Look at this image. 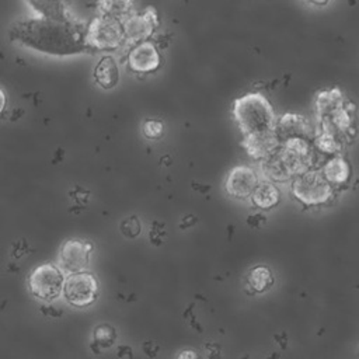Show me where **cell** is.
<instances>
[{
    "label": "cell",
    "instance_id": "6",
    "mask_svg": "<svg viewBox=\"0 0 359 359\" xmlns=\"http://www.w3.org/2000/svg\"><path fill=\"white\" fill-rule=\"evenodd\" d=\"M293 196L302 203L321 205L332 195V185L324 178L320 171H304L294 177L292 184Z\"/></svg>",
    "mask_w": 359,
    "mask_h": 359
},
{
    "label": "cell",
    "instance_id": "21",
    "mask_svg": "<svg viewBox=\"0 0 359 359\" xmlns=\"http://www.w3.org/2000/svg\"><path fill=\"white\" fill-rule=\"evenodd\" d=\"M314 143L324 153H337L341 147V143L325 132H318L314 137Z\"/></svg>",
    "mask_w": 359,
    "mask_h": 359
},
{
    "label": "cell",
    "instance_id": "5",
    "mask_svg": "<svg viewBox=\"0 0 359 359\" xmlns=\"http://www.w3.org/2000/svg\"><path fill=\"white\" fill-rule=\"evenodd\" d=\"M122 22L109 17H94L84 32V42L90 50H112L123 42Z\"/></svg>",
    "mask_w": 359,
    "mask_h": 359
},
{
    "label": "cell",
    "instance_id": "15",
    "mask_svg": "<svg viewBox=\"0 0 359 359\" xmlns=\"http://www.w3.org/2000/svg\"><path fill=\"white\" fill-rule=\"evenodd\" d=\"M27 1L43 18L73 20L69 14L70 0H27Z\"/></svg>",
    "mask_w": 359,
    "mask_h": 359
},
{
    "label": "cell",
    "instance_id": "3",
    "mask_svg": "<svg viewBox=\"0 0 359 359\" xmlns=\"http://www.w3.org/2000/svg\"><path fill=\"white\" fill-rule=\"evenodd\" d=\"M233 116L243 137L275 130L273 108L259 93H247L238 97L233 104Z\"/></svg>",
    "mask_w": 359,
    "mask_h": 359
},
{
    "label": "cell",
    "instance_id": "27",
    "mask_svg": "<svg viewBox=\"0 0 359 359\" xmlns=\"http://www.w3.org/2000/svg\"><path fill=\"white\" fill-rule=\"evenodd\" d=\"M307 3H311V4H317V6H324L327 4L330 0H306Z\"/></svg>",
    "mask_w": 359,
    "mask_h": 359
},
{
    "label": "cell",
    "instance_id": "25",
    "mask_svg": "<svg viewBox=\"0 0 359 359\" xmlns=\"http://www.w3.org/2000/svg\"><path fill=\"white\" fill-rule=\"evenodd\" d=\"M177 359H198V355L194 351H182L178 353Z\"/></svg>",
    "mask_w": 359,
    "mask_h": 359
},
{
    "label": "cell",
    "instance_id": "24",
    "mask_svg": "<svg viewBox=\"0 0 359 359\" xmlns=\"http://www.w3.org/2000/svg\"><path fill=\"white\" fill-rule=\"evenodd\" d=\"M121 230L126 237H136L140 233V222L136 216H130L121 223Z\"/></svg>",
    "mask_w": 359,
    "mask_h": 359
},
{
    "label": "cell",
    "instance_id": "26",
    "mask_svg": "<svg viewBox=\"0 0 359 359\" xmlns=\"http://www.w3.org/2000/svg\"><path fill=\"white\" fill-rule=\"evenodd\" d=\"M4 105H6V95H4V93H3V90L0 88V112L3 111V108H4Z\"/></svg>",
    "mask_w": 359,
    "mask_h": 359
},
{
    "label": "cell",
    "instance_id": "14",
    "mask_svg": "<svg viewBox=\"0 0 359 359\" xmlns=\"http://www.w3.org/2000/svg\"><path fill=\"white\" fill-rule=\"evenodd\" d=\"M279 140L276 137L275 130L272 132H265V133H258V135H251L243 137V146L247 150V153L252 158H259L262 160L266 157L272 150H275L279 146Z\"/></svg>",
    "mask_w": 359,
    "mask_h": 359
},
{
    "label": "cell",
    "instance_id": "9",
    "mask_svg": "<svg viewBox=\"0 0 359 359\" xmlns=\"http://www.w3.org/2000/svg\"><path fill=\"white\" fill-rule=\"evenodd\" d=\"M91 243L80 238L66 240L59 251V268L69 273L84 271L90 264Z\"/></svg>",
    "mask_w": 359,
    "mask_h": 359
},
{
    "label": "cell",
    "instance_id": "4",
    "mask_svg": "<svg viewBox=\"0 0 359 359\" xmlns=\"http://www.w3.org/2000/svg\"><path fill=\"white\" fill-rule=\"evenodd\" d=\"M316 109L321 123L320 132L331 135L341 143V137L348 135L352 121L341 91L338 88H331L318 93L316 98Z\"/></svg>",
    "mask_w": 359,
    "mask_h": 359
},
{
    "label": "cell",
    "instance_id": "16",
    "mask_svg": "<svg viewBox=\"0 0 359 359\" xmlns=\"http://www.w3.org/2000/svg\"><path fill=\"white\" fill-rule=\"evenodd\" d=\"M254 206L259 209H271L279 203L280 194L276 185L271 181L258 182L254 188L252 194L250 195Z\"/></svg>",
    "mask_w": 359,
    "mask_h": 359
},
{
    "label": "cell",
    "instance_id": "23",
    "mask_svg": "<svg viewBox=\"0 0 359 359\" xmlns=\"http://www.w3.org/2000/svg\"><path fill=\"white\" fill-rule=\"evenodd\" d=\"M94 338L101 345H109L115 339V331L108 325H98L94 331Z\"/></svg>",
    "mask_w": 359,
    "mask_h": 359
},
{
    "label": "cell",
    "instance_id": "20",
    "mask_svg": "<svg viewBox=\"0 0 359 359\" xmlns=\"http://www.w3.org/2000/svg\"><path fill=\"white\" fill-rule=\"evenodd\" d=\"M247 283L250 289L255 293H262L269 289L273 283V275L271 269L265 265L254 266L247 275Z\"/></svg>",
    "mask_w": 359,
    "mask_h": 359
},
{
    "label": "cell",
    "instance_id": "8",
    "mask_svg": "<svg viewBox=\"0 0 359 359\" xmlns=\"http://www.w3.org/2000/svg\"><path fill=\"white\" fill-rule=\"evenodd\" d=\"M63 294L74 307H87L93 304L98 296V282L90 272L81 271L70 273L65 279Z\"/></svg>",
    "mask_w": 359,
    "mask_h": 359
},
{
    "label": "cell",
    "instance_id": "2",
    "mask_svg": "<svg viewBox=\"0 0 359 359\" xmlns=\"http://www.w3.org/2000/svg\"><path fill=\"white\" fill-rule=\"evenodd\" d=\"M311 163L313 153L307 140L290 139L262 158L261 170L271 182H285L307 171Z\"/></svg>",
    "mask_w": 359,
    "mask_h": 359
},
{
    "label": "cell",
    "instance_id": "7",
    "mask_svg": "<svg viewBox=\"0 0 359 359\" xmlns=\"http://www.w3.org/2000/svg\"><path fill=\"white\" fill-rule=\"evenodd\" d=\"M63 271L53 264H42L36 266L28 278V286L31 293L36 299L45 302L57 299L63 292Z\"/></svg>",
    "mask_w": 359,
    "mask_h": 359
},
{
    "label": "cell",
    "instance_id": "18",
    "mask_svg": "<svg viewBox=\"0 0 359 359\" xmlns=\"http://www.w3.org/2000/svg\"><path fill=\"white\" fill-rule=\"evenodd\" d=\"M133 7V0H100L98 1V11L100 15L109 17L114 20H125L130 15Z\"/></svg>",
    "mask_w": 359,
    "mask_h": 359
},
{
    "label": "cell",
    "instance_id": "22",
    "mask_svg": "<svg viewBox=\"0 0 359 359\" xmlns=\"http://www.w3.org/2000/svg\"><path fill=\"white\" fill-rule=\"evenodd\" d=\"M163 130H164L163 122L158 119H147L143 123V135L147 139H151V140L158 139L163 135Z\"/></svg>",
    "mask_w": 359,
    "mask_h": 359
},
{
    "label": "cell",
    "instance_id": "13",
    "mask_svg": "<svg viewBox=\"0 0 359 359\" xmlns=\"http://www.w3.org/2000/svg\"><path fill=\"white\" fill-rule=\"evenodd\" d=\"M129 67L133 72L149 73L160 66V53L156 46L147 41L137 43L128 56Z\"/></svg>",
    "mask_w": 359,
    "mask_h": 359
},
{
    "label": "cell",
    "instance_id": "1",
    "mask_svg": "<svg viewBox=\"0 0 359 359\" xmlns=\"http://www.w3.org/2000/svg\"><path fill=\"white\" fill-rule=\"evenodd\" d=\"M84 32L86 28L74 20L38 17L15 24L11 28V39L38 52L69 56L90 50L84 42Z\"/></svg>",
    "mask_w": 359,
    "mask_h": 359
},
{
    "label": "cell",
    "instance_id": "10",
    "mask_svg": "<svg viewBox=\"0 0 359 359\" xmlns=\"http://www.w3.org/2000/svg\"><path fill=\"white\" fill-rule=\"evenodd\" d=\"M157 21V13L153 7H149L142 14H130L123 20V39L129 43L144 42L153 34Z\"/></svg>",
    "mask_w": 359,
    "mask_h": 359
},
{
    "label": "cell",
    "instance_id": "19",
    "mask_svg": "<svg viewBox=\"0 0 359 359\" xmlns=\"http://www.w3.org/2000/svg\"><path fill=\"white\" fill-rule=\"evenodd\" d=\"M321 174L331 185H341L348 181L349 165L344 158L334 157L324 165Z\"/></svg>",
    "mask_w": 359,
    "mask_h": 359
},
{
    "label": "cell",
    "instance_id": "11",
    "mask_svg": "<svg viewBox=\"0 0 359 359\" xmlns=\"http://www.w3.org/2000/svg\"><path fill=\"white\" fill-rule=\"evenodd\" d=\"M258 184L257 172L247 165H237L230 170L226 178V191L237 199H247Z\"/></svg>",
    "mask_w": 359,
    "mask_h": 359
},
{
    "label": "cell",
    "instance_id": "17",
    "mask_svg": "<svg viewBox=\"0 0 359 359\" xmlns=\"http://www.w3.org/2000/svg\"><path fill=\"white\" fill-rule=\"evenodd\" d=\"M94 77L100 87H102L105 90L114 88L119 80V70H118V65L114 60V57L104 56L95 66Z\"/></svg>",
    "mask_w": 359,
    "mask_h": 359
},
{
    "label": "cell",
    "instance_id": "12",
    "mask_svg": "<svg viewBox=\"0 0 359 359\" xmlns=\"http://www.w3.org/2000/svg\"><path fill=\"white\" fill-rule=\"evenodd\" d=\"M275 133L279 143L290 139L307 140L311 133V128L304 116L297 114H285L275 123Z\"/></svg>",
    "mask_w": 359,
    "mask_h": 359
}]
</instances>
